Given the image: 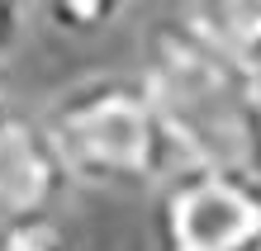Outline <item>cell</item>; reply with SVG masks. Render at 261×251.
I'll return each instance as SVG.
<instances>
[{
    "label": "cell",
    "instance_id": "obj_7",
    "mask_svg": "<svg viewBox=\"0 0 261 251\" xmlns=\"http://www.w3.org/2000/svg\"><path fill=\"white\" fill-rule=\"evenodd\" d=\"M0 251H76L71 232L57 223H19V228H0Z\"/></svg>",
    "mask_w": 261,
    "mask_h": 251
},
{
    "label": "cell",
    "instance_id": "obj_6",
    "mask_svg": "<svg viewBox=\"0 0 261 251\" xmlns=\"http://www.w3.org/2000/svg\"><path fill=\"white\" fill-rule=\"evenodd\" d=\"M128 5H133V0H43L53 29H57V34H76V38L110 29Z\"/></svg>",
    "mask_w": 261,
    "mask_h": 251
},
{
    "label": "cell",
    "instance_id": "obj_4",
    "mask_svg": "<svg viewBox=\"0 0 261 251\" xmlns=\"http://www.w3.org/2000/svg\"><path fill=\"white\" fill-rule=\"evenodd\" d=\"M71 190L48 128L38 119H10L0 133V228L53 223Z\"/></svg>",
    "mask_w": 261,
    "mask_h": 251
},
{
    "label": "cell",
    "instance_id": "obj_5",
    "mask_svg": "<svg viewBox=\"0 0 261 251\" xmlns=\"http://www.w3.org/2000/svg\"><path fill=\"white\" fill-rule=\"evenodd\" d=\"M190 19H199L219 43L261 67V0H195Z\"/></svg>",
    "mask_w": 261,
    "mask_h": 251
},
{
    "label": "cell",
    "instance_id": "obj_2",
    "mask_svg": "<svg viewBox=\"0 0 261 251\" xmlns=\"http://www.w3.org/2000/svg\"><path fill=\"white\" fill-rule=\"evenodd\" d=\"M38 123L48 128L71 185L81 190L157 194L186 166L143 76H81L48 100Z\"/></svg>",
    "mask_w": 261,
    "mask_h": 251
},
{
    "label": "cell",
    "instance_id": "obj_3",
    "mask_svg": "<svg viewBox=\"0 0 261 251\" xmlns=\"http://www.w3.org/2000/svg\"><path fill=\"white\" fill-rule=\"evenodd\" d=\"M157 251H261V176L180 166L157 190Z\"/></svg>",
    "mask_w": 261,
    "mask_h": 251
},
{
    "label": "cell",
    "instance_id": "obj_9",
    "mask_svg": "<svg viewBox=\"0 0 261 251\" xmlns=\"http://www.w3.org/2000/svg\"><path fill=\"white\" fill-rule=\"evenodd\" d=\"M10 119H14V114H10V104H5V95H0V133L10 128Z\"/></svg>",
    "mask_w": 261,
    "mask_h": 251
},
{
    "label": "cell",
    "instance_id": "obj_8",
    "mask_svg": "<svg viewBox=\"0 0 261 251\" xmlns=\"http://www.w3.org/2000/svg\"><path fill=\"white\" fill-rule=\"evenodd\" d=\"M24 19H29V0H0V57L19 43Z\"/></svg>",
    "mask_w": 261,
    "mask_h": 251
},
{
    "label": "cell",
    "instance_id": "obj_1",
    "mask_svg": "<svg viewBox=\"0 0 261 251\" xmlns=\"http://www.w3.org/2000/svg\"><path fill=\"white\" fill-rule=\"evenodd\" d=\"M143 81L186 166L261 176V67L199 19L171 14L147 34Z\"/></svg>",
    "mask_w": 261,
    "mask_h": 251
}]
</instances>
